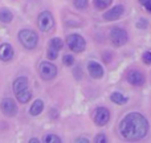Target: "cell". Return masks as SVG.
<instances>
[{
    "mask_svg": "<svg viewBox=\"0 0 151 143\" xmlns=\"http://www.w3.org/2000/svg\"><path fill=\"white\" fill-rule=\"evenodd\" d=\"M66 44H68L69 49L73 50L76 53L82 52L86 47V42H85V40H83V37L80 36V34H77V33L69 34L68 39H66Z\"/></svg>",
    "mask_w": 151,
    "mask_h": 143,
    "instance_id": "5b68a950",
    "label": "cell"
},
{
    "mask_svg": "<svg viewBox=\"0 0 151 143\" xmlns=\"http://www.w3.org/2000/svg\"><path fill=\"white\" fill-rule=\"evenodd\" d=\"M19 40L20 42L27 48V49H33L37 45V41H39V37L31 29H23V31L19 32Z\"/></svg>",
    "mask_w": 151,
    "mask_h": 143,
    "instance_id": "3957f363",
    "label": "cell"
},
{
    "mask_svg": "<svg viewBox=\"0 0 151 143\" xmlns=\"http://www.w3.org/2000/svg\"><path fill=\"white\" fill-rule=\"evenodd\" d=\"M42 109H44V102H42L41 99H37V101H35L33 105L31 106L29 113H31L32 115H39L40 113L42 111Z\"/></svg>",
    "mask_w": 151,
    "mask_h": 143,
    "instance_id": "5bb4252c",
    "label": "cell"
},
{
    "mask_svg": "<svg viewBox=\"0 0 151 143\" xmlns=\"http://www.w3.org/2000/svg\"><path fill=\"white\" fill-rule=\"evenodd\" d=\"M47 143H60L61 142V138H58V137H56V135H53V134H49V135H47L45 137V139H44Z\"/></svg>",
    "mask_w": 151,
    "mask_h": 143,
    "instance_id": "ffe728a7",
    "label": "cell"
},
{
    "mask_svg": "<svg viewBox=\"0 0 151 143\" xmlns=\"http://www.w3.org/2000/svg\"><path fill=\"white\" fill-rule=\"evenodd\" d=\"M113 0H93V4L97 9H105L111 4Z\"/></svg>",
    "mask_w": 151,
    "mask_h": 143,
    "instance_id": "e0dca14e",
    "label": "cell"
},
{
    "mask_svg": "<svg viewBox=\"0 0 151 143\" xmlns=\"http://www.w3.org/2000/svg\"><path fill=\"white\" fill-rule=\"evenodd\" d=\"M0 21H3L5 24L12 21V13L9 12V9H5V8L0 9Z\"/></svg>",
    "mask_w": 151,
    "mask_h": 143,
    "instance_id": "2e32d148",
    "label": "cell"
},
{
    "mask_svg": "<svg viewBox=\"0 0 151 143\" xmlns=\"http://www.w3.org/2000/svg\"><path fill=\"white\" fill-rule=\"evenodd\" d=\"M109 37H110V41L114 47H122L127 42V39H129V34L127 32L125 31L123 28H119V27H115L110 31L109 33Z\"/></svg>",
    "mask_w": 151,
    "mask_h": 143,
    "instance_id": "277c9868",
    "label": "cell"
},
{
    "mask_svg": "<svg viewBox=\"0 0 151 143\" xmlns=\"http://www.w3.org/2000/svg\"><path fill=\"white\" fill-rule=\"evenodd\" d=\"M110 98H111V101L114 102V103H117V105H125L126 102H127V97H125L123 94L118 93V91L113 93L111 96H110Z\"/></svg>",
    "mask_w": 151,
    "mask_h": 143,
    "instance_id": "9a60e30c",
    "label": "cell"
},
{
    "mask_svg": "<svg viewBox=\"0 0 151 143\" xmlns=\"http://www.w3.org/2000/svg\"><path fill=\"white\" fill-rule=\"evenodd\" d=\"M13 93H15L16 98L21 103H27L31 99L32 93L28 85V80L25 77H19L13 82Z\"/></svg>",
    "mask_w": 151,
    "mask_h": 143,
    "instance_id": "7a4b0ae2",
    "label": "cell"
},
{
    "mask_svg": "<svg viewBox=\"0 0 151 143\" xmlns=\"http://www.w3.org/2000/svg\"><path fill=\"white\" fill-rule=\"evenodd\" d=\"M39 73L44 80L48 81V80H52V78L56 77V74H57V68H56L52 63H47V61H45V63L40 64Z\"/></svg>",
    "mask_w": 151,
    "mask_h": 143,
    "instance_id": "52a82bcc",
    "label": "cell"
},
{
    "mask_svg": "<svg viewBox=\"0 0 151 143\" xmlns=\"http://www.w3.org/2000/svg\"><path fill=\"white\" fill-rule=\"evenodd\" d=\"M63 63L65 64L66 66H72L74 64V58H73V56H70V55H65L64 56V58H63Z\"/></svg>",
    "mask_w": 151,
    "mask_h": 143,
    "instance_id": "7402d4cb",
    "label": "cell"
},
{
    "mask_svg": "<svg viewBox=\"0 0 151 143\" xmlns=\"http://www.w3.org/2000/svg\"><path fill=\"white\" fill-rule=\"evenodd\" d=\"M37 25H39L40 31L42 32H48L53 28L55 25V20H53V16L50 12L48 11H44L39 15V19H37Z\"/></svg>",
    "mask_w": 151,
    "mask_h": 143,
    "instance_id": "8992f818",
    "label": "cell"
},
{
    "mask_svg": "<svg viewBox=\"0 0 151 143\" xmlns=\"http://www.w3.org/2000/svg\"><path fill=\"white\" fill-rule=\"evenodd\" d=\"M123 11H125V8H123V5H115V7H113L110 11H107L106 13L104 15V19L106 21H114V20H118V19L122 16Z\"/></svg>",
    "mask_w": 151,
    "mask_h": 143,
    "instance_id": "8fae6325",
    "label": "cell"
},
{
    "mask_svg": "<svg viewBox=\"0 0 151 143\" xmlns=\"http://www.w3.org/2000/svg\"><path fill=\"white\" fill-rule=\"evenodd\" d=\"M49 45H50V47H53V48H56L57 50H61V49H63V47H64V44H63V41H61V39H58V37H55V39L50 40Z\"/></svg>",
    "mask_w": 151,
    "mask_h": 143,
    "instance_id": "ac0fdd59",
    "label": "cell"
},
{
    "mask_svg": "<svg viewBox=\"0 0 151 143\" xmlns=\"http://www.w3.org/2000/svg\"><path fill=\"white\" fill-rule=\"evenodd\" d=\"M0 109L7 117H13L17 113V106H16L15 101L11 98H4L0 103Z\"/></svg>",
    "mask_w": 151,
    "mask_h": 143,
    "instance_id": "30bf717a",
    "label": "cell"
},
{
    "mask_svg": "<svg viewBox=\"0 0 151 143\" xmlns=\"http://www.w3.org/2000/svg\"><path fill=\"white\" fill-rule=\"evenodd\" d=\"M139 3H141V4L146 8L147 12L151 13V0H139Z\"/></svg>",
    "mask_w": 151,
    "mask_h": 143,
    "instance_id": "cb8c5ba5",
    "label": "cell"
},
{
    "mask_svg": "<svg viewBox=\"0 0 151 143\" xmlns=\"http://www.w3.org/2000/svg\"><path fill=\"white\" fill-rule=\"evenodd\" d=\"M126 80H127V82L133 86H142L145 83V75L139 70H137V69H133V70L127 72Z\"/></svg>",
    "mask_w": 151,
    "mask_h": 143,
    "instance_id": "9c48e42d",
    "label": "cell"
},
{
    "mask_svg": "<svg viewBox=\"0 0 151 143\" xmlns=\"http://www.w3.org/2000/svg\"><path fill=\"white\" fill-rule=\"evenodd\" d=\"M137 27H138V28H141V29L147 28V21L145 20V19H141V20L137 21Z\"/></svg>",
    "mask_w": 151,
    "mask_h": 143,
    "instance_id": "d4e9b609",
    "label": "cell"
},
{
    "mask_svg": "<svg viewBox=\"0 0 151 143\" xmlns=\"http://www.w3.org/2000/svg\"><path fill=\"white\" fill-rule=\"evenodd\" d=\"M77 142H85V143H88V142H89V139H86V138H78V139H77Z\"/></svg>",
    "mask_w": 151,
    "mask_h": 143,
    "instance_id": "4316f807",
    "label": "cell"
},
{
    "mask_svg": "<svg viewBox=\"0 0 151 143\" xmlns=\"http://www.w3.org/2000/svg\"><path fill=\"white\" fill-rule=\"evenodd\" d=\"M96 142H97V143H101V142L105 143V142H107V139H106V137H105L104 134H99V135L96 138Z\"/></svg>",
    "mask_w": 151,
    "mask_h": 143,
    "instance_id": "484cf974",
    "label": "cell"
},
{
    "mask_svg": "<svg viewBox=\"0 0 151 143\" xmlns=\"http://www.w3.org/2000/svg\"><path fill=\"white\" fill-rule=\"evenodd\" d=\"M13 57V48L9 44H1L0 45V60L1 61H9Z\"/></svg>",
    "mask_w": 151,
    "mask_h": 143,
    "instance_id": "4fadbf2b",
    "label": "cell"
},
{
    "mask_svg": "<svg viewBox=\"0 0 151 143\" xmlns=\"http://www.w3.org/2000/svg\"><path fill=\"white\" fill-rule=\"evenodd\" d=\"M119 133L127 141H139L149 133V122L139 113H129L121 121Z\"/></svg>",
    "mask_w": 151,
    "mask_h": 143,
    "instance_id": "6da1fadb",
    "label": "cell"
},
{
    "mask_svg": "<svg viewBox=\"0 0 151 143\" xmlns=\"http://www.w3.org/2000/svg\"><path fill=\"white\" fill-rule=\"evenodd\" d=\"M88 70H89V74L93 78H101L104 75V68L98 63H96V61H90L88 64Z\"/></svg>",
    "mask_w": 151,
    "mask_h": 143,
    "instance_id": "7c38bea8",
    "label": "cell"
},
{
    "mask_svg": "<svg viewBox=\"0 0 151 143\" xmlns=\"http://www.w3.org/2000/svg\"><path fill=\"white\" fill-rule=\"evenodd\" d=\"M93 118H94V122L98 126H105L110 119V113L106 107H98V109L94 110Z\"/></svg>",
    "mask_w": 151,
    "mask_h": 143,
    "instance_id": "ba28073f",
    "label": "cell"
},
{
    "mask_svg": "<svg viewBox=\"0 0 151 143\" xmlns=\"http://www.w3.org/2000/svg\"><path fill=\"white\" fill-rule=\"evenodd\" d=\"M74 7L78 9H85L88 7V0H74Z\"/></svg>",
    "mask_w": 151,
    "mask_h": 143,
    "instance_id": "44dd1931",
    "label": "cell"
},
{
    "mask_svg": "<svg viewBox=\"0 0 151 143\" xmlns=\"http://www.w3.org/2000/svg\"><path fill=\"white\" fill-rule=\"evenodd\" d=\"M142 60H143L145 64L151 65V52H145L143 56H142Z\"/></svg>",
    "mask_w": 151,
    "mask_h": 143,
    "instance_id": "603a6c76",
    "label": "cell"
},
{
    "mask_svg": "<svg viewBox=\"0 0 151 143\" xmlns=\"http://www.w3.org/2000/svg\"><path fill=\"white\" fill-rule=\"evenodd\" d=\"M58 52H60V50H57L56 48H53V47L49 45V50H48V57H49V60H56Z\"/></svg>",
    "mask_w": 151,
    "mask_h": 143,
    "instance_id": "d6986e66",
    "label": "cell"
}]
</instances>
